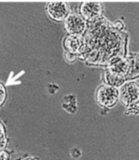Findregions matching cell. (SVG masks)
Instances as JSON below:
<instances>
[{"label": "cell", "mask_w": 139, "mask_h": 160, "mask_svg": "<svg viewBox=\"0 0 139 160\" xmlns=\"http://www.w3.org/2000/svg\"><path fill=\"white\" fill-rule=\"evenodd\" d=\"M96 99L102 107H114L119 100V90L109 85H102L97 90Z\"/></svg>", "instance_id": "1"}, {"label": "cell", "mask_w": 139, "mask_h": 160, "mask_svg": "<svg viewBox=\"0 0 139 160\" xmlns=\"http://www.w3.org/2000/svg\"><path fill=\"white\" fill-rule=\"evenodd\" d=\"M119 99L125 105L139 103V85L134 81L124 83L119 90Z\"/></svg>", "instance_id": "2"}, {"label": "cell", "mask_w": 139, "mask_h": 160, "mask_svg": "<svg viewBox=\"0 0 139 160\" xmlns=\"http://www.w3.org/2000/svg\"><path fill=\"white\" fill-rule=\"evenodd\" d=\"M46 12L51 20L61 22H64L70 13V9L67 2H50L46 5Z\"/></svg>", "instance_id": "3"}, {"label": "cell", "mask_w": 139, "mask_h": 160, "mask_svg": "<svg viewBox=\"0 0 139 160\" xmlns=\"http://www.w3.org/2000/svg\"><path fill=\"white\" fill-rule=\"evenodd\" d=\"M64 22L65 30L69 35L80 36L87 28V21L77 13H70Z\"/></svg>", "instance_id": "4"}, {"label": "cell", "mask_w": 139, "mask_h": 160, "mask_svg": "<svg viewBox=\"0 0 139 160\" xmlns=\"http://www.w3.org/2000/svg\"><path fill=\"white\" fill-rule=\"evenodd\" d=\"M102 12V3L98 2H84L81 3L79 7L80 15L87 22L101 16Z\"/></svg>", "instance_id": "5"}, {"label": "cell", "mask_w": 139, "mask_h": 160, "mask_svg": "<svg viewBox=\"0 0 139 160\" xmlns=\"http://www.w3.org/2000/svg\"><path fill=\"white\" fill-rule=\"evenodd\" d=\"M63 46L65 51L70 54H78L84 48V42L80 36L69 35L65 38Z\"/></svg>", "instance_id": "6"}, {"label": "cell", "mask_w": 139, "mask_h": 160, "mask_svg": "<svg viewBox=\"0 0 139 160\" xmlns=\"http://www.w3.org/2000/svg\"><path fill=\"white\" fill-rule=\"evenodd\" d=\"M128 69H129V62L120 58H115L110 62V68L108 71L125 77L128 72Z\"/></svg>", "instance_id": "7"}, {"label": "cell", "mask_w": 139, "mask_h": 160, "mask_svg": "<svg viewBox=\"0 0 139 160\" xmlns=\"http://www.w3.org/2000/svg\"><path fill=\"white\" fill-rule=\"evenodd\" d=\"M105 81L107 85L118 88L120 87L125 82V77L107 71V72L105 73Z\"/></svg>", "instance_id": "8"}, {"label": "cell", "mask_w": 139, "mask_h": 160, "mask_svg": "<svg viewBox=\"0 0 139 160\" xmlns=\"http://www.w3.org/2000/svg\"><path fill=\"white\" fill-rule=\"evenodd\" d=\"M128 77L134 78L139 76V55L133 60L132 63H129V69H128Z\"/></svg>", "instance_id": "9"}, {"label": "cell", "mask_w": 139, "mask_h": 160, "mask_svg": "<svg viewBox=\"0 0 139 160\" xmlns=\"http://www.w3.org/2000/svg\"><path fill=\"white\" fill-rule=\"evenodd\" d=\"M7 99V91L3 84L0 82V108L3 105Z\"/></svg>", "instance_id": "10"}, {"label": "cell", "mask_w": 139, "mask_h": 160, "mask_svg": "<svg viewBox=\"0 0 139 160\" xmlns=\"http://www.w3.org/2000/svg\"><path fill=\"white\" fill-rule=\"evenodd\" d=\"M5 144H6V139H5L4 132H3L2 126L0 125V149L4 148Z\"/></svg>", "instance_id": "11"}, {"label": "cell", "mask_w": 139, "mask_h": 160, "mask_svg": "<svg viewBox=\"0 0 139 160\" xmlns=\"http://www.w3.org/2000/svg\"><path fill=\"white\" fill-rule=\"evenodd\" d=\"M7 158H8V156H7L6 152L0 149V160H7Z\"/></svg>", "instance_id": "12"}, {"label": "cell", "mask_w": 139, "mask_h": 160, "mask_svg": "<svg viewBox=\"0 0 139 160\" xmlns=\"http://www.w3.org/2000/svg\"><path fill=\"white\" fill-rule=\"evenodd\" d=\"M25 160H35V158H26Z\"/></svg>", "instance_id": "13"}]
</instances>
